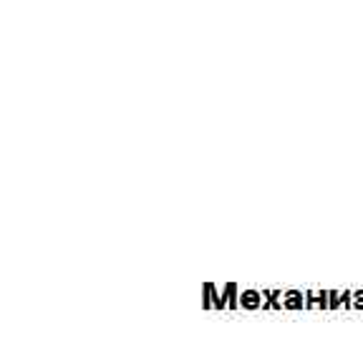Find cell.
<instances>
[{
    "instance_id": "9",
    "label": "cell",
    "mask_w": 363,
    "mask_h": 340,
    "mask_svg": "<svg viewBox=\"0 0 363 340\" xmlns=\"http://www.w3.org/2000/svg\"><path fill=\"white\" fill-rule=\"evenodd\" d=\"M343 307L353 310V290H343Z\"/></svg>"
},
{
    "instance_id": "7",
    "label": "cell",
    "mask_w": 363,
    "mask_h": 340,
    "mask_svg": "<svg viewBox=\"0 0 363 340\" xmlns=\"http://www.w3.org/2000/svg\"><path fill=\"white\" fill-rule=\"evenodd\" d=\"M272 310H285V293L283 290H270Z\"/></svg>"
},
{
    "instance_id": "6",
    "label": "cell",
    "mask_w": 363,
    "mask_h": 340,
    "mask_svg": "<svg viewBox=\"0 0 363 340\" xmlns=\"http://www.w3.org/2000/svg\"><path fill=\"white\" fill-rule=\"evenodd\" d=\"M343 307V293L340 290H328V310Z\"/></svg>"
},
{
    "instance_id": "2",
    "label": "cell",
    "mask_w": 363,
    "mask_h": 340,
    "mask_svg": "<svg viewBox=\"0 0 363 340\" xmlns=\"http://www.w3.org/2000/svg\"><path fill=\"white\" fill-rule=\"evenodd\" d=\"M240 307L242 310H262V290H242L240 293Z\"/></svg>"
},
{
    "instance_id": "5",
    "label": "cell",
    "mask_w": 363,
    "mask_h": 340,
    "mask_svg": "<svg viewBox=\"0 0 363 340\" xmlns=\"http://www.w3.org/2000/svg\"><path fill=\"white\" fill-rule=\"evenodd\" d=\"M222 293H225L227 310H240V288H238V283L222 285Z\"/></svg>"
},
{
    "instance_id": "4",
    "label": "cell",
    "mask_w": 363,
    "mask_h": 340,
    "mask_svg": "<svg viewBox=\"0 0 363 340\" xmlns=\"http://www.w3.org/2000/svg\"><path fill=\"white\" fill-rule=\"evenodd\" d=\"M308 310H328V290H308Z\"/></svg>"
},
{
    "instance_id": "8",
    "label": "cell",
    "mask_w": 363,
    "mask_h": 340,
    "mask_svg": "<svg viewBox=\"0 0 363 340\" xmlns=\"http://www.w3.org/2000/svg\"><path fill=\"white\" fill-rule=\"evenodd\" d=\"M353 310H363V290H353Z\"/></svg>"
},
{
    "instance_id": "1",
    "label": "cell",
    "mask_w": 363,
    "mask_h": 340,
    "mask_svg": "<svg viewBox=\"0 0 363 340\" xmlns=\"http://www.w3.org/2000/svg\"><path fill=\"white\" fill-rule=\"evenodd\" d=\"M204 298H202V307L204 310H227V300H225V293L217 290L212 283H207L202 288Z\"/></svg>"
},
{
    "instance_id": "3",
    "label": "cell",
    "mask_w": 363,
    "mask_h": 340,
    "mask_svg": "<svg viewBox=\"0 0 363 340\" xmlns=\"http://www.w3.org/2000/svg\"><path fill=\"white\" fill-rule=\"evenodd\" d=\"M285 310H308V290H285Z\"/></svg>"
}]
</instances>
